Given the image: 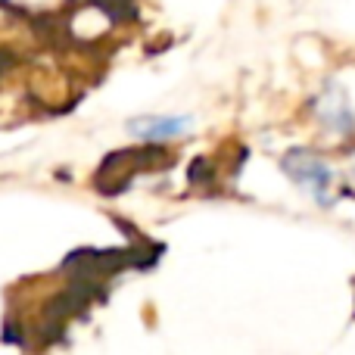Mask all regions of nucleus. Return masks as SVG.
Returning a JSON list of instances; mask_svg holds the SVG:
<instances>
[{"instance_id":"f257e3e1","label":"nucleus","mask_w":355,"mask_h":355,"mask_svg":"<svg viewBox=\"0 0 355 355\" xmlns=\"http://www.w3.org/2000/svg\"><path fill=\"white\" fill-rule=\"evenodd\" d=\"M281 168H284V175L300 190H306L318 206L327 209L337 202V172H334L331 162L321 153H315V150H309V147H293L284 153Z\"/></svg>"},{"instance_id":"f03ea898","label":"nucleus","mask_w":355,"mask_h":355,"mask_svg":"<svg viewBox=\"0 0 355 355\" xmlns=\"http://www.w3.org/2000/svg\"><path fill=\"white\" fill-rule=\"evenodd\" d=\"M312 112L318 119V125L334 137H349L355 131V110L349 103V94L343 91V85L327 81L312 100Z\"/></svg>"},{"instance_id":"7ed1b4c3","label":"nucleus","mask_w":355,"mask_h":355,"mask_svg":"<svg viewBox=\"0 0 355 355\" xmlns=\"http://www.w3.org/2000/svg\"><path fill=\"white\" fill-rule=\"evenodd\" d=\"M131 137L144 144H159V141H178L193 131V119L190 116H137L125 125Z\"/></svg>"},{"instance_id":"20e7f679","label":"nucleus","mask_w":355,"mask_h":355,"mask_svg":"<svg viewBox=\"0 0 355 355\" xmlns=\"http://www.w3.org/2000/svg\"><path fill=\"white\" fill-rule=\"evenodd\" d=\"M346 175H349V181H352V187H355V156L349 159V168H346Z\"/></svg>"}]
</instances>
